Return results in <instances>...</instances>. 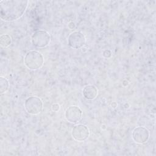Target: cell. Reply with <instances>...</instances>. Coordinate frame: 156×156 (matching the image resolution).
Instances as JSON below:
<instances>
[{
  "label": "cell",
  "mask_w": 156,
  "mask_h": 156,
  "mask_svg": "<svg viewBox=\"0 0 156 156\" xmlns=\"http://www.w3.org/2000/svg\"><path fill=\"white\" fill-rule=\"evenodd\" d=\"M149 136V131L146 127L143 126L136 127L132 131V139L137 144H144L146 143L148 141Z\"/></svg>",
  "instance_id": "obj_7"
},
{
  "label": "cell",
  "mask_w": 156,
  "mask_h": 156,
  "mask_svg": "<svg viewBox=\"0 0 156 156\" xmlns=\"http://www.w3.org/2000/svg\"><path fill=\"white\" fill-rule=\"evenodd\" d=\"M82 94L86 99L93 100L97 97L98 94V90L94 85H87L84 87L82 90Z\"/></svg>",
  "instance_id": "obj_9"
},
{
  "label": "cell",
  "mask_w": 156,
  "mask_h": 156,
  "mask_svg": "<svg viewBox=\"0 0 156 156\" xmlns=\"http://www.w3.org/2000/svg\"><path fill=\"white\" fill-rule=\"evenodd\" d=\"M73 138L77 141H84L90 135V131L85 125L79 124L75 125L71 131Z\"/></svg>",
  "instance_id": "obj_5"
},
{
  "label": "cell",
  "mask_w": 156,
  "mask_h": 156,
  "mask_svg": "<svg viewBox=\"0 0 156 156\" xmlns=\"http://www.w3.org/2000/svg\"><path fill=\"white\" fill-rule=\"evenodd\" d=\"M24 62L26 66L31 70L41 68L44 63L43 55L37 51H30L26 54Z\"/></svg>",
  "instance_id": "obj_2"
},
{
  "label": "cell",
  "mask_w": 156,
  "mask_h": 156,
  "mask_svg": "<svg viewBox=\"0 0 156 156\" xmlns=\"http://www.w3.org/2000/svg\"><path fill=\"white\" fill-rule=\"evenodd\" d=\"M68 45L74 49H79L83 47L86 43L85 35L79 31H74L68 37Z\"/></svg>",
  "instance_id": "obj_6"
},
{
  "label": "cell",
  "mask_w": 156,
  "mask_h": 156,
  "mask_svg": "<svg viewBox=\"0 0 156 156\" xmlns=\"http://www.w3.org/2000/svg\"><path fill=\"white\" fill-rule=\"evenodd\" d=\"M65 117L68 121L71 123H77L82 119V111L78 106L71 105L66 110Z\"/></svg>",
  "instance_id": "obj_8"
},
{
  "label": "cell",
  "mask_w": 156,
  "mask_h": 156,
  "mask_svg": "<svg viewBox=\"0 0 156 156\" xmlns=\"http://www.w3.org/2000/svg\"><path fill=\"white\" fill-rule=\"evenodd\" d=\"M29 1L24 0H4L0 1V16L5 21H13L20 18L28 7Z\"/></svg>",
  "instance_id": "obj_1"
},
{
  "label": "cell",
  "mask_w": 156,
  "mask_h": 156,
  "mask_svg": "<svg viewBox=\"0 0 156 156\" xmlns=\"http://www.w3.org/2000/svg\"><path fill=\"white\" fill-rule=\"evenodd\" d=\"M12 39L10 35L7 34H2L0 37V44L3 48H7L10 45Z\"/></svg>",
  "instance_id": "obj_10"
},
{
  "label": "cell",
  "mask_w": 156,
  "mask_h": 156,
  "mask_svg": "<svg viewBox=\"0 0 156 156\" xmlns=\"http://www.w3.org/2000/svg\"><path fill=\"white\" fill-rule=\"evenodd\" d=\"M51 108H52V110L54 112H58L60 109V105L57 103L53 104L51 106Z\"/></svg>",
  "instance_id": "obj_12"
},
{
  "label": "cell",
  "mask_w": 156,
  "mask_h": 156,
  "mask_svg": "<svg viewBox=\"0 0 156 156\" xmlns=\"http://www.w3.org/2000/svg\"><path fill=\"white\" fill-rule=\"evenodd\" d=\"M24 107L28 113L33 115H38L43 110V102L39 97L32 96L26 99Z\"/></svg>",
  "instance_id": "obj_3"
},
{
  "label": "cell",
  "mask_w": 156,
  "mask_h": 156,
  "mask_svg": "<svg viewBox=\"0 0 156 156\" xmlns=\"http://www.w3.org/2000/svg\"><path fill=\"white\" fill-rule=\"evenodd\" d=\"M51 41L49 34L44 30L35 31L31 37L32 44L38 48H43L47 46Z\"/></svg>",
  "instance_id": "obj_4"
},
{
  "label": "cell",
  "mask_w": 156,
  "mask_h": 156,
  "mask_svg": "<svg viewBox=\"0 0 156 156\" xmlns=\"http://www.w3.org/2000/svg\"><path fill=\"white\" fill-rule=\"evenodd\" d=\"M9 88V83L7 79L0 77V92L1 94L7 91Z\"/></svg>",
  "instance_id": "obj_11"
}]
</instances>
